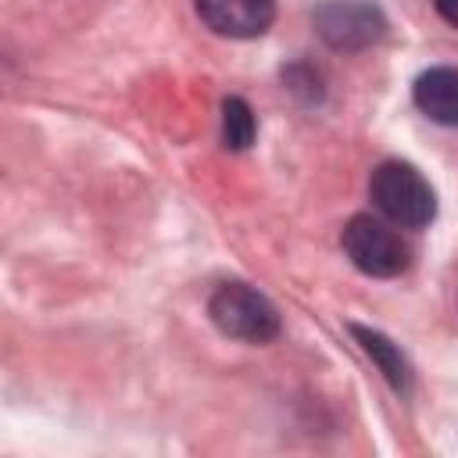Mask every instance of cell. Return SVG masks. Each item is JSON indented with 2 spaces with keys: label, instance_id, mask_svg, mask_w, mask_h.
I'll return each instance as SVG.
<instances>
[{
  "label": "cell",
  "instance_id": "cell-1",
  "mask_svg": "<svg viewBox=\"0 0 458 458\" xmlns=\"http://www.w3.org/2000/svg\"><path fill=\"white\" fill-rule=\"evenodd\" d=\"M369 197H372V204L394 225H404V229H422L437 215L433 186L408 161H383V165H376V172L369 179Z\"/></svg>",
  "mask_w": 458,
  "mask_h": 458
},
{
  "label": "cell",
  "instance_id": "cell-7",
  "mask_svg": "<svg viewBox=\"0 0 458 458\" xmlns=\"http://www.w3.org/2000/svg\"><path fill=\"white\" fill-rule=\"evenodd\" d=\"M351 333L358 336V344L365 347V354L379 365V372L390 379V386L404 394V390H408V383H411V369H408V361H404L401 347H397V344H390L383 333L365 329V326H351Z\"/></svg>",
  "mask_w": 458,
  "mask_h": 458
},
{
  "label": "cell",
  "instance_id": "cell-6",
  "mask_svg": "<svg viewBox=\"0 0 458 458\" xmlns=\"http://www.w3.org/2000/svg\"><path fill=\"white\" fill-rule=\"evenodd\" d=\"M415 107L437 125H458V68H429L411 86Z\"/></svg>",
  "mask_w": 458,
  "mask_h": 458
},
{
  "label": "cell",
  "instance_id": "cell-4",
  "mask_svg": "<svg viewBox=\"0 0 458 458\" xmlns=\"http://www.w3.org/2000/svg\"><path fill=\"white\" fill-rule=\"evenodd\" d=\"M311 21L333 50H365L386 32V18L372 0H322Z\"/></svg>",
  "mask_w": 458,
  "mask_h": 458
},
{
  "label": "cell",
  "instance_id": "cell-2",
  "mask_svg": "<svg viewBox=\"0 0 458 458\" xmlns=\"http://www.w3.org/2000/svg\"><path fill=\"white\" fill-rule=\"evenodd\" d=\"M208 315L225 336H236L247 344H268L279 336L276 304L247 283H222L208 301Z\"/></svg>",
  "mask_w": 458,
  "mask_h": 458
},
{
  "label": "cell",
  "instance_id": "cell-9",
  "mask_svg": "<svg viewBox=\"0 0 458 458\" xmlns=\"http://www.w3.org/2000/svg\"><path fill=\"white\" fill-rule=\"evenodd\" d=\"M433 4H437L440 18H444L447 25H454V29H458V0H433Z\"/></svg>",
  "mask_w": 458,
  "mask_h": 458
},
{
  "label": "cell",
  "instance_id": "cell-8",
  "mask_svg": "<svg viewBox=\"0 0 458 458\" xmlns=\"http://www.w3.org/2000/svg\"><path fill=\"white\" fill-rule=\"evenodd\" d=\"M254 132H258V122H254V111L243 97H225L222 100V140L229 150H247L254 143Z\"/></svg>",
  "mask_w": 458,
  "mask_h": 458
},
{
  "label": "cell",
  "instance_id": "cell-5",
  "mask_svg": "<svg viewBox=\"0 0 458 458\" xmlns=\"http://www.w3.org/2000/svg\"><path fill=\"white\" fill-rule=\"evenodd\" d=\"M197 18L229 39H254L276 18V0H193Z\"/></svg>",
  "mask_w": 458,
  "mask_h": 458
},
{
  "label": "cell",
  "instance_id": "cell-3",
  "mask_svg": "<svg viewBox=\"0 0 458 458\" xmlns=\"http://www.w3.org/2000/svg\"><path fill=\"white\" fill-rule=\"evenodd\" d=\"M344 254L351 258V265L365 276L376 279H394L411 265V247L379 218L372 215H354L344 225Z\"/></svg>",
  "mask_w": 458,
  "mask_h": 458
}]
</instances>
